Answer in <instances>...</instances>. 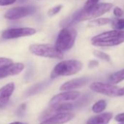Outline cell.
<instances>
[{
    "label": "cell",
    "mask_w": 124,
    "mask_h": 124,
    "mask_svg": "<svg viewBox=\"0 0 124 124\" xmlns=\"http://www.w3.org/2000/svg\"><path fill=\"white\" fill-rule=\"evenodd\" d=\"M112 7L113 5L112 3H100L97 4L96 6L88 10H85L84 9L80 10L75 12L67 23L70 25L72 23H76L78 22L98 18L109 11Z\"/></svg>",
    "instance_id": "6da1fadb"
},
{
    "label": "cell",
    "mask_w": 124,
    "mask_h": 124,
    "mask_svg": "<svg viewBox=\"0 0 124 124\" xmlns=\"http://www.w3.org/2000/svg\"><path fill=\"white\" fill-rule=\"evenodd\" d=\"M124 42V31L112 30L103 32L91 39V43L96 47H112Z\"/></svg>",
    "instance_id": "7a4b0ae2"
},
{
    "label": "cell",
    "mask_w": 124,
    "mask_h": 124,
    "mask_svg": "<svg viewBox=\"0 0 124 124\" xmlns=\"http://www.w3.org/2000/svg\"><path fill=\"white\" fill-rule=\"evenodd\" d=\"M82 68L83 64L78 60L71 59L62 61L53 68L50 74V78L53 79L61 76L74 75L79 72Z\"/></svg>",
    "instance_id": "3957f363"
},
{
    "label": "cell",
    "mask_w": 124,
    "mask_h": 124,
    "mask_svg": "<svg viewBox=\"0 0 124 124\" xmlns=\"http://www.w3.org/2000/svg\"><path fill=\"white\" fill-rule=\"evenodd\" d=\"M29 51L37 56L62 59L64 58V54L59 51L55 45L50 44H33L29 46Z\"/></svg>",
    "instance_id": "277c9868"
},
{
    "label": "cell",
    "mask_w": 124,
    "mask_h": 124,
    "mask_svg": "<svg viewBox=\"0 0 124 124\" xmlns=\"http://www.w3.org/2000/svg\"><path fill=\"white\" fill-rule=\"evenodd\" d=\"M77 33L74 29L70 28H63L59 32L56 42L55 47L57 49L63 53L71 49L75 42Z\"/></svg>",
    "instance_id": "5b68a950"
},
{
    "label": "cell",
    "mask_w": 124,
    "mask_h": 124,
    "mask_svg": "<svg viewBox=\"0 0 124 124\" xmlns=\"http://www.w3.org/2000/svg\"><path fill=\"white\" fill-rule=\"evenodd\" d=\"M37 8L34 6H21L8 10L4 17L8 20H18L35 13Z\"/></svg>",
    "instance_id": "8992f818"
},
{
    "label": "cell",
    "mask_w": 124,
    "mask_h": 124,
    "mask_svg": "<svg viewBox=\"0 0 124 124\" xmlns=\"http://www.w3.org/2000/svg\"><path fill=\"white\" fill-rule=\"evenodd\" d=\"M90 89L96 93H99L108 96H119L120 88L110 83L101 82H94L90 85Z\"/></svg>",
    "instance_id": "52a82bcc"
},
{
    "label": "cell",
    "mask_w": 124,
    "mask_h": 124,
    "mask_svg": "<svg viewBox=\"0 0 124 124\" xmlns=\"http://www.w3.org/2000/svg\"><path fill=\"white\" fill-rule=\"evenodd\" d=\"M36 29L29 27H23V28H13L5 30L2 34V37L3 39H16L19 37H29L34 35L36 33Z\"/></svg>",
    "instance_id": "ba28073f"
},
{
    "label": "cell",
    "mask_w": 124,
    "mask_h": 124,
    "mask_svg": "<svg viewBox=\"0 0 124 124\" xmlns=\"http://www.w3.org/2000/svg\"><path fill=\"white\" fill-rule=\"evenodd\" d=\"M75 117V114L71 112H58L42 120L40 124H64L71 120Z\"/></svg>",
    "instance_id": "9c48e42d"
},
{
    "label": "cell",
    "mask_w": 124,
    "mask_h": 124,
    "mask_svg": "<svg viewBox=\"0 0 124 124\" xmlns=\"http://www.w3.org/2000/svg\"><path fill=\"white\" fill-rule=\"evenodd\" d=\"M80 95V93L78 91H64L61 93L54 96L50 101V104L53 105L59 103L68 102L70 101H74L77 99Z\"/></svg>",
    "instance_id": "30bf717a"
},
{
    "label": "cell",
    "mask_w": 124,
    "mask_h": 124,
    "mask_svg": "<svg viewBox=\"0 0 124 124\" xmlns=\"http://www.w3.org/2000/svg\"><path fill=\"white\" fill-rule=\"evenodd\" d=\"M88 81L89 79L88 78H75L62 84L60 87V90L62 91H75V89L82 88L83 86L85 85L88 83Z\"/></svg>",
    "instance_id": "8fae6325"
},
{
    "label": "cell",
    "mask_w": 124,
    "mask_h": 124,
    "mask_svg": "<svg viewBox=\"0 0 124 124\" xmlns=\"http://www.w3.org/2000/svg\"><path fill=\"white\" fill-rule=\"evenodd\" d=\"M15 90V84L10 83L0 88V108H4L8 104Z\"/></svg>",
    "instance_id": "7c38bea8"
},
{
    "label": "cell",
    "mask_w": 124,
    "mask_h": 124,
    "mask_svg": "<svg viewBox=\"0 0 124 124\" xmlns=\"http://www.w3.org/2000/svg\"><path fill=\"white\" fill-rule=\"evenodd\" d=\"M25 66L22 63H13L6 68L0 70V79L7 78L8 76L16 75L20 74L24 69Z\"/></svg>",
    "instance_id": "4fadbf2b"
},
{
    "label": "cell",
    "mask_w": 124,
    "mask_h": 124,
    "mask_svg": "<svg viewBox=\"0 0 124 124\" xmlns=\"http://www.w3.org/2000/svg\"><path fill=\"white\" fill-rule=\"evenodd\" d=\"M113 114L112 112L101 113L89 118L86 124H108L112 120Z\"/></svg>",
    "instance_id": "5bb4252c"
},
{
    "label": "cell",
    "mask_w": 124,
    "mask_h": 124,
    "mask_svg": "<svg viewBox=\"0 0 124 124\" xmlns=\"http://www.w3.org/2000/svg\"><path fill=\"white\" fill-rule=\"evenodd\" d=\"M109 80L113 84H117L124 80V69L112 73L109 76Z\"/></svg>",
    "instance_id": "9a60e30c"
},
{
    "label": "cell",
    "mask_w": 124,
    "mask_h": 124,
    "mask_svg": "<svg viewBox=\"0 0 124 124\" xmlns=\"http://www.w3.org/2000/svg\"><path fill=\"white\" fill-rule=\"evenodd\" d=\"M106 107H107V101L104 99L99 100L92 106V111L94 113L101 114V112L105 110Z\"/></svg>",
    "instance_id": "2e32d148"
},
{
    "label": "cell",
    "mask_w": 124,
    "mask_h": 124,
    "mask_svg": "<svg viewBox=\"0 0 124 124\" xmlns=\"http://www.w3.org/2000/svg\"><path fill=\"white\" fill-rule=\"evenodd\" d=\"M112 22V20L110 18H98L96 20H93L92 21H90L88 24L89 27H96V26H104Z\"/></svg>",
    "instance_id": "e0dca14e"
},
{
    "label": "cell",
    "mask_w": 124,
    "mask_h": 124,
    "mask_svg": "<svg viewBox=\"0 0 124 124\" xmlns=\"http://www.w3.org/2000/svg\"><path fill=\"white\" fill-rule=\"evenodd\" d=\"M93 54L96 58H99V59H101L102 61H108V62L110 61V56L108 54H107V53H104L102 51H100V50H95L93 51Z\"/></svg>",
    "instance_id": "ac0fdd59"
},
{
    "label": "cell",
    "mask_w": 124,
    "mask_h": 124,
    "mask_svg": "<svg viewBox=\"0 0 124 124\" xmlns=\"http://www.w3.org/2000/svg\"><path fill=\"white\" fill-rule=\"evenodd\" d=\"M12 64H13L12 59L5 57H0V70L6 68Z\"/></svg>",
    "instance_id": "d6986e66"
},
{
    "label": "cell",
    "mask_w": 124,
    "mask_h": 124,
    "mask_svg": "<svg viewBox=\"0 0 124 124\" xmlns=\"http://www.w3.org/2000/svg\"><path fill=\"white\" fill-rule=\"evenodd\" d=\"M99 1V0H87L85 5H84L83 9L85 10L91 9L92 8H93L94 6H96L98 4Z\"/></svg>",
    "instance_id": "ffe728a7"
},
{
    "label": "cell",
    "mask_w": 124,
    "mask_h": 124,
    "mask_svg": "<svg viewBox=\"0 0 124 124\" xmlns=\"http://www.w3.org/2000/svg\"><path fill=\"white\" fill-rule=\"evenodd\" d=\"M62 7H63V6L60 5H57V6L50 9L49 11L47 12V15L49 16H50V17L54 16L55 15H56L57 13H58L61 11V10L62 9Z\"/></svg>",
    "instance_id": "44dd1931"
},
{
    "label": "cell",
    "mask_w": 124,
    "mask_h": 124,
    "mask_svg": "<svg viewBox=\"0 0 124 124\" xmlns=\"http://www.w3.org/2000/svg\"><path fill=\"white\" fill-rule=\"evenodd\" d=\"M114 28L116 29V30L122 31V29H124V19H119L115 21L113 23Z\"/></svg>",
    "instance_id": "7402d4cb"
},
{
    "label": "cell",
    "mask_w": 124,
    "mask_h": 124,
    "mask_svg": "<svg viewBox=\"0 0 124 124\" xmlns=\"http://www.w3.org/2000/svg\"><path fill=\"white\" fill-rule=\"evenodd\" d=\"M17 0H0V6H8L14 4Z\"/></svg>",
    "instance_id": "603a6c76"
},
{
    "label": "cell",
    "mask_w": 124,
    "mask_h": 124,
    "mask_svg": "<svg viewBox=\"0 0 124 124\" xmlns=\"http://www.w3.org/2000/svg\"><path fill=\"white\" fill-rule=\"evenodd\" d=\"M113 14L116 16V17H121L123 15V11L122 10V9L120 8H118V7H116L115 8L114 10H113Z\"/></svg>",
    "instance_id": "cb8c5ba5"
},
{
    "label": "cell",
    "mask_w": 124,
    "mask_h": 124,
    "mask_svg": "<svg viewBox=\"0 0 124 124\" xmlns=\"http://www.w3.org/2000/svg\"><path fill=\"white\" fill-rule=\"evenodd\" d=\"M115 120L120 123H124V113H120L117 115L115 117Z\"/></svg>",
    "instance_id": "d4e9b609"
},
{
    "label": "cell",
    "mask_w": 124,
    "mask_h": 124,
    "mask_svg": "<svg viewBox=\"0 0 124 124\" xmlns=\"http://www.w3.org/2000/svg\"><path fill=\"white\" fill-rule=\"evenodd\" d=\"M99 66V61L96 60H91L89 64H88V67L89 68H94Z\"/></svg>",
    "instance_id": "484cf974"
},
{
    "label": "cell",
    "mask_w": 124,
    "mask_h": 124,
    "mask_svg": "<svg viewBox=\"0 0 124 124\" xmlns=\"http://www.w3.org/2000/svg\"><path fill=\"white\" fill-rule=\"evenodd\" d=\"M124 95V87L120 88V91H119V93H118V96H123Z\"/></svg>",
    "instance_id": "4316f807"
},
{
    "label": "cell",
    "mask_w": 124,
    "mask_h": 124,
    "mask_svg": "<svg viewBox=\"0 0 124 124\" xmlns=\"http://www.w3.org/2000/svg\"><path fill=\"white\" fill-rule=\"evenodd\" d=\"M10 124H28V123H23V122H19V121H16V122H12Z\"/></svg>",
    "instance_id": "83f0119b"
},
{
    "label": "cell",
    "mask_w": 124,
    "mask_h": 124,
    "mask_svg": "<svg viewBox=\"0 0 124 124\" xmlns=\"http://www.w3.org/2000/svg\"><path fill=\"white\" fill-rule=\"evenodd\" d=\"M119 124H124V123H119Z\"/></svg>",
    "instance_id": "f1b7e54d"
}]
</instances>
